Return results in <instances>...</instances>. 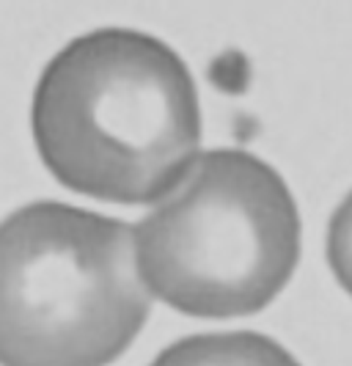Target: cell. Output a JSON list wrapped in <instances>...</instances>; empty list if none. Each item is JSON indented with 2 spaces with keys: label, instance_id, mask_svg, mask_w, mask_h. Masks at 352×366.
I'll list each match as a JSON object with an SVG mask.
<instances>
[{
  "label": "cell",
  "instance_id": "cell-1",
  "mask_svg": "<svg viewBox=\"0 0 352 366\" xmlns=\"http://www.w3.org/2000/svg\"><path fill=\"white\" fill-rule=\"evenodd\" d=\"M31 132L44 168L66 190L111 204H154L198 157L196 80L163 39L96 28L41 69Z\"/></svg>",
  "mask_w": 352,
  "mask_h": 366
},
{
  "label": "cell",
  "instance_id": "cell-2",
  "mask_svg": "<svg viewBox=\"0 0 352 366\" xmlns=\"http://www.w3.org/2000/svg\"><path fill=\"white\" fill-rule=\"evenodd\" d=\"M149 295L201 320L270 306L300 262V212L278 171L245 149H209L132 226Z\"/></svg>",
  "mask_w": 352,
  "mask_h": 366
},
{
  "label": "cell",
  "instance_id": "cell-3",
  "mask_svg": "<svg viewBox=\"0 0 352 366\" xmlns=\"http://www.w3.org/2000/svg\"><path fill=\"white\" fill-rule=\"evenodd\" d=\"M149 309L130 223L61 202L0 220V366H111Z\"/></svg>",
  "mask_w": 352,
  "mask_h": 366
},
{
  "label": "cell",
  "instance_id": "cell-4",
  "mask_svg": "<svg viewBox=\"0 0 352 366\" xmlns=\"http://www.w3.org/2000/svg\"><path fill=\"white\" fill-rule=\"evenodd\" d=\"M149 366H300L276 339L256 330L198 333L168 345Z\"/></svg>",
  "mask_w": 352,
  "mask_h": 366
},
{
  "label": "cell",
  "instance_id": "cell-5",
  "mask_svg": "<svg viewBox=\"0 0 352 366\" xmlns=\"http://www.w3.org/2000/svg\"><path fill=\"white\" fill-rule=\"evenodd\" d=\"M328 264L333 270L341 290L352 295V190L347 199L336 207L333 218L328 223Z\"/></svg>",
  "mask_w": 352,
  "mask_h": 366
}]
</instances>
